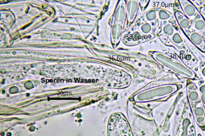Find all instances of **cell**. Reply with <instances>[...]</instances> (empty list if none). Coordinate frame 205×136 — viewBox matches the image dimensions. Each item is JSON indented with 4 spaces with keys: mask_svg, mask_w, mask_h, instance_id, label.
Instances as JSON below:
<instances>
[{
    "mask_svg": "<svg viewBox=\"0 0 205 136\" xmlns=\"http://www.w3.org/2000/svg\"><path fill=\"white\" fill-rule=\"evenodd\" d=\"M180 11L192 20L201 14L198 8L190 0H177Z\"/></svg>",
    "mask_w": 205,
    "mask_h": 136,
    "instance_id": "cell-1",
    "label": "cell"
},
{
    "mask_svg": "<svg viewBox=\"0 0 205 136\" xmlns=\"http://www.w3.org/2000/svg\"><path fill=\"white\" fill-rule=\"evenodd\" d=\"M174 14L178 26L182 30L183 32L190 30L192 27L191 20L189 19L181 11L174 9Z\"/></svg>",
    "mask_w": 205,
    "mask_h": 136,
    "instance_id": "cell-2",
    "label": "cell"
},
{
    "mask_svg": "<svg viewBox=\"0 0 205 136\" xmlns=\"http://www.w3.org/2000/svg\"><path fill=\"white\" fill-rule=\"evenodd\" d=\"M188 38L199 48L204 49L205 48V39L199 32L192 27L190 30L184 32Z\"/></svg>",
    "mask_w": 205,
    "mask_h": 136,
    "instance_id": "cell-3",
    "label": "cell"
},
{
    "mask_svg": "<svg viewBox=\"0 0 205 136\" xmlns=\"http://www.w3.org/2000/svg\"><path fill=\"white\" fill-rule=\"evenodd\" d=\"M191 23L192 28L199 32L205 30V19L201 13L191 20Z\"/></svg>",
    "mask_w": 205,
    "mask_h": 136,
    "instance_id": "cell-4",
    "label": "cell"
},
{
    "mask_svg": "<svg viewBox=\"0 0 205 136\" xmlns=\"http://www.w3.org/2000/svg\"><path fill=\"white\" fill-rule=\"evenodd\" d=\"M172 39L173 42L177 44H179L183 42V38L179 31H175L172 35Z\"/></svg>",
    "mask_w": 205,
    "mask_h": 136,
    "instance_id": "cell-5",
    "label": "cell"
},
{
    "mask_svg": "<svg viewBox=\"0 0 205 136\" xmlns=\"http://www.w3.org/2000/svg\"><path fill=\"white\" fill-rule=\"evenodd\" d=\"M198 9L201 14L205 16V6L199 7Z\"/></svg>",
    "mask_w": 205,
    "mask_h": 136,
    "instance_id": "cell-6",
    "label": "cell"
},
{
    "mask_svg": "<svg viewBox=\"0 0 205 136\" xmlns=\"http://www.w3.org/2000/svg\"><path fill=\"white\" fill-rule=\"evenodd\" d=\"M200 33L201 35H202V37L203 38L205 39V30L201 32Z\"/></svg>",
    "mask_w": 205,
    "mask_h": 136,
    "instance_id": "cell-7",
    "label": "cell"
}]
</instances>
